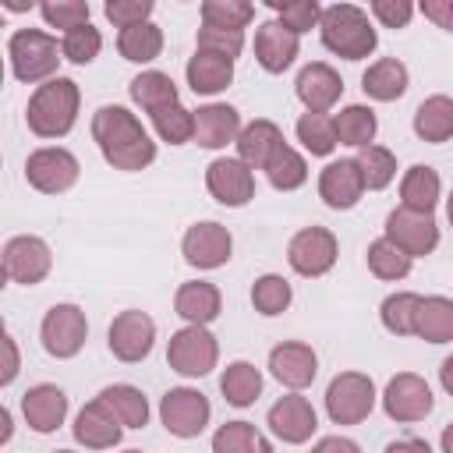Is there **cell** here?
Wrapping results in <instances>:
<instances>
[{"label":"cell","instance_id":"cell-1","mask_svg":"<svg viewBox=\"0 0 453 453\" xmlns=\"http://www.w3.org/2000/svg\"><path fill=\"white\" fill-rule=\"evenodd\" d=\"M92 138L113 170H145L156 159V142L127 106H99L92 113Z\"/></svg>","mask_w":453,"mask_h":453},{"label":"cell","instance_id":"cell-2","mask_svg":"<svg viewBox=\"0 0 453 453\" xmlns=\"http://www.w3.org/2000/svg\"><path fill=\"white\" fill-rule=\"evenodd\" d=\"M78 103H81V92H78V81H71V78L57 74V78L35 85V92L28 96V106H25L28 131L39 138H64L78 120Z\"/></svg>","mask_w":453,"mask_h":453},{"label":"cell","instance_id":"cell-3","mask_svg":"<svg viewBox=\"0 0 453 453\" xmlns=\"http://www.w3.org/2000/svg\"><path fill=\"white\" fill-rule=\"evenodd\" d=\"M319 35H322V46L329 53L343 57V60H365L379 46V32L372 28L368 11H361L357 4H329V7H322Z\"/></svg>","mask_w":453,"mask_h":453},{"label":"cell","instance_id":"cell-4","mask_svg":"<svg viewBox=\"0 0 453 453\" xmlns=\"http://www.w3.org/2000/svg\"><path fill=\"white\" fill-rule=\"evenodd\" d=\"M7 60H11V74L18 81L35 85V81L57 78V64L64 60V50L42 28H18L7 39Z\"/></svg>","mask_w":453,"mask_h":453},{"label":"cell","instance_id":"cell-5","mask_svg":"<svg viewBox=\"0 0 453 453\" xmlns=\"http://www.w3.org/2000/svg\"><path fill=\"white\" fill-rule=\"evenodd\" d=\"M375 407V382L365 372H340L326 386V414L333 425H361Z\"/></svg>","mask_w":453,"mask_h":453},{"label":"cell","instance_id":"cell-6","mask_svg":"<svg viewBox=\"0 0 453 453\" xmlns=\"http://www.w3.org/2000/svg\"><path fill=\"white\" fill-rule=\"evenodd\" d=\"M166 361L173 372L188 375V379H198V375H209L219 361V343L216 336L205 329V326H184L170 336L166 343Z\"/></svg>","mask_w":453,"mask_h":453},{"label":"cell","instance_id":"cell-7","mask_svg":"<svg viewBox=\"0 0 453 453\" xmlns=\"http://www.w3.org/2000/svg\"><path fill=\"white\" fill-rule=\"evenodd\" d=\"M39 336H42V347L50 357H74L81 347H85V336H88V319L78 304L64 301V304H53L46 315H42V326H39Z\"/></svg>","mask_w":453,"mask_h":453},{"label":"cell","instance_id":"cell-8","mask_svg":"<svg viewBox=\"0 0 453 453\" xmlns=\"http://www.w3.org/2000/svg\"><path fill=\"white\" fill-rule=\"evenodd\" d=\"M81 166L74 159V152L60 149V145H42L35 152H28L25 159V180L42 191V195H64L67 188H74Z\"/></svg>","mask_w":453,"mask_h":453},{"label":"cell","instance_id":"cell-9","mask_svg":"<svg viewBox=\"0 0 453 453\" xmlns=\"http://www.w3.org/2000/svg\"><path fill=\"white\" fill-rule=\"evenodd\" d=\"M336 255H340V244H336V234L326 230V226H304L290 237L287 244V262L297 276H326L333 265H336Z\"/></svg>","mask_w":453,"mask_h":453},{"label":"cell","instance_id":"cell-10","mask_svg":"<svg viewBox=\"0 0 453 453\" xmlns=\"http://www.w3.org/2000/svg\"><path fill=\"white\" fill-rule=\"evenodd\" d=\"M53 269V251L42 237L35 234H18L4 244V276L11 283H21V287H35L50 276Z\"/></svg>","mask_w":453,"mask_h":453},{"label":"cell","instance_id":"cell-11","mask_svg":"<svg viewBox=\"0 0 453 453\" xmlns=\"http://www.w3.org/2000/svg\"><path fill=\"white\" fill-rule=\"evenodd\" d=\"M212 418V407H209V396L191 389V386H177L170 393H163L159 400V421L170 435L177 439H191L198 435Z\"/></svg>","mask_w":453,"mask_h":453},{"label":"cell","instance_id":"cell-12","mask_svg":"<svg viewBox=\"0 0 453 453\" xmlns=\"http://www.w3.org/2000/svg\"><path fill=\"white\" fill-rule=\"evenodd\" d=\"M106 343H110V354L124 365H138L142 357H149L152 343H156V322L138 311V308H127L120 311L110 329H106Z\"/></svg>","mask_w":453,"mask_h":453},{"label":"cell","instance_id":"cell-13","mask_svg":"<svg viewBox=\"0 0 453 453\" xmlns=\"http://www.w3.org/2000/svg\"><path fill=\"white\" fill-rule=\"evenodd\" d=\"M432 403L435 400H432L428 382L421 375H414V372H396L386 382V389H382V411L393 421H400V425H411V421L428 418L432 414Z\"/></svg>","mask_w":453,"mask_h":453},{"label":"cell","instance_id":"cell-14","mask_svg":"<svg viewBox=\"0 0 453 453\" xmlns=\"http://www.w3.org/2000/svg\"><path fill=\"white\" fill-rule=\"evenodd\" d=\"M205 188L219 205L241 209L255 198V173L237 156H219L205 166Z\"/></svg>","mask_w":453,"mask_h":453},{"label":"cell","instance_id":"cell-15","mask_svg":"<svg viewBox=\"0 0 453 453\" xmlns=\"http://www.w3.org/2000/svg\"><path fill=\"white\" fill-rule=\"evenodd\" d=\"M386 241H393L411 258H421L439 248V226H435L432 212H414V209L400 205L386 216Z\"/></svg>","mask_w":453,"mask_h":453},{"label":"cell","instance_id":"cell-16","mask_svg":"<svg viewBox=\"0 0 453 453\" xmlns=\"http://www.w3.org/2000/svg\"><path fill=\"white\" fill-rule=\"evenodd\" d=\"M180 251H184V262L195 265V269H219L230 262V251H234V237L223 223L216 219H202L195 226H188L184 241H180Z\"/></svg>","mask_w":453,"mask_h":453},{"label":"cell","instance_id":"cell-17","mask_svg":"<svg viewBox=\"0 0 453 453\" xmlns=\"http://www.w3.org/2000/svg\"><path fill=\"white\" fill-rule=\"evenodd\" d=\"M265 421H269L273 435H276V439H283V442H290V446L308 442V439L315 435V428H319L315 407H311L304 396H297V393L280 396V400L269 407Z\"/></svg>","mask_w":453,"mask_h":453},{"label":"cell","instance_id":"cell-18","mask_svg":"<svg viewBox=\"0 0 453 453\" xmlns=\"http://www.w3.org/2000/svg\"><path fill=\"white\" fill-rule=\"evenodd\" d=\"M319 195L329 209H354L365 195V173L357 159H333L319 173Z\"/></svg>","mask_w":453,"mask_h":453},{"label":"cell","instance_id":"cell-19","mask_svg":"<svg viewBox=\"0 0 453 453\" xmlns=\"http://www.w3.org/2000/svg\"><path fill=\"white\" fill-rule=\"evenodd\" d=\"M21 414H25V425L32 432H57L67 418V393L53 382H39L32 389H25L21 396Z\"/></svg>","mask_w":453,"mask_h":453},{"label":"cell","instance_id":"cell-20","mask_svg":"<svg viewBox=\"0 0 453 453\" xmlns=\"http://www.w3.org/2000/svg\"><path fill=\"white\" fill-rule=\"evenodd\" d=\"M120 435H124L120 418H117L99 396L88 400V403L78 411V418H74V439H78L85 449H113V446L120 442Z\"/></svg>","mask_w":453,"mask_h":453},{"label":"cell","instance_id":"cell-21","mask_svg":"<svg viewBox=\"0 0 453 453\" xmlns=\"http://www.w3.org/2000/svg\"><path fill=\"white\" fill-rule=\"evenodd\" d=\"M269 372L287 386V389H304L315 382V372H319V357L308 343H297V340H287L280 347L269 350Z\"/></svg>","mask_w":453,"mask_h":453},{"label":"cell","instance_id":"cell-22","mask_svg":"<svg viewBox=\"0 0 453 453\" xmlns=\"http://www.w3.org/2000/svg\"><path fill=\"white\" fill-rule=\"evenodd\" d=\"M297 50H301V39L280 25V21H262L255 28V60L269 71V74H283L294 60H297Z\"/></svg>","mask_w":453,"mask_h":453},{"label":"cell","instance_id":"cell-23","mask_svg":"<svg viewBox=\"0 0 453 453\" xmlns=\"http://www.w3.org/2000/svg\"><path fill=\"white\" fill-rule=\"evenodd\" d=\"M294 92H297V99L308 106V113H326V110L343 96V78H340L329 64L315 60V64L301 67V74H297V81H294Z\"/></svg>","mask_w":453,"mask_h":453},{"label":"cell","instance_id":"cell-24","mask_svg":"<svg viewBox=\"0 0 453 453\" xmlns=\"http://www.w3.org/2000/svg\"><path fill=\"white\" fill-rule=\"evenodd\" d=\"M241 134V113L230 103H209L195 110V142L202 149H223L237 142Z\"/></svg>","mask_w":453,"mask_h":453},{"label":"cell","instance_id":"cell-25","mask_svg":"<svg viewBox=\"0 0 453 453\" xmlns=\"http://www.w3.org/2000/svg\"><path fill=\"white\" fill-rule=\"evenodd\" d=\"M173 311H177L188 326H209V322L223 311L219 287H216V283H205V280L180 283L177 294H173Z\"/></svg>","mask_w":453,"mask_h":453},{"label":"cell","instance_id":"cell-26","mask_svg":"<svg viewBox=\"0 0 453 453\" xmlns=\"http://www.w3.org/2000/svg\"><path fill=\"white\" fill-rule=\"evenodd\" d=\"M234 145H237V159L241 163H248L251 170H265L269 156L283 145V131L273 120L258 117V120H251V124L241 127V134H237Z\"/></svg>","mask_w":453,"mask_h":453},{"label":"cell","instance_id":"cell-27","mask_svg":"<svg viewBox=\"0 0 453 453\" xmlns=\"http://www.w3.org/2000/svg\"><path fill=\"white\" fill-rule=\"evenodd\" d=\"M184 74H188V85H191L195 96H216L234 81V60L219 57V53L195 50V57L188 60Z\"/></svg>","mask_w":453,"mask_h":453},{"label":"cell","instance_id":"cell-28","mask_svg":"<svg viewBox=\"0 0 453 453\" xmlns=\"http://www.w3.org/2000/svg\"><path fill=\"white\" fill-rule=\"evenodd\" d=\"M407 67L396 60V57H382L375 64H368V71L361 74V88L368 99H379V103H393L407 92Z\"/></svg>","mask_w":453,"mask_h":453},{"label":"cell","instance_id":"cell-29","mask_svg":"<svg viewBox=\"0 0 453 453\" xmlns=\"http://www.w3.org/2000/svg\"><path fill=\"white\" fill-rule=\"evenodd\" d=\"M414 336L428 343H449L453 340V301L442 294L421 297L418 315H414Z\"/></svg>","mask_w":453,"mask_h":453},{"label":"cell","instance_id":"cell-30","mask_svg":"<svg viewBox=\"0 0 453 453\" xmlns=\"http://www.w3.org/2000/svg\"><path fill=\"white\" fill-rule=\"evenodd\" d=\"M414 134L421 142H449L453 138V99L449 96H428L414 110Z\"/></svg>","mask_w":453,"mask_h":453},{"label":"cell","instance_id":"cell-31","mask_svg":"<svg viewBox=\"0 0 453 453\" xmlns=\"http://www.w3.org/2000/svg\"><path fill=\"white\" fill-rule=\"evenodd\" d=\"M219 389H223V400L234 403V407H251L262 393V372L251 365V361H230L219 375Z\"/></svg>","mask_w":453,"mask_h":453},{"label":"cell","instance_id":"cell-32","mask_svg":"<svg viewBox=\"0 0 453 453\" xmlns=\"http://www.w3.org/2000/svg\"><path fill=\"white\" fill-rule=\"evenodd\" d=\"M439 173L425 163H414L403 180H400V198H403V209H414V212H432L435 202H439Z\"/></svg>","mask_w":453,"mask_h":453},{"label":"cell","instance_id":"cell-33","mask_svg":"<svg viewBox=\"0 0 453 453\" xmlns=\"http://www.w3.org/2000/svg\"><path fill=\"white\" fill-rule=\"evenodd\" d=\"M99 400L120 418L124 428H145L149 421V400L138 386H127V382H113L99 393Z\"/></svg>","mask_w":453,"mask_h":453},{"label":"cell","instance_id":"cell-34","mask_svg":"<svg viewBox=\"0 0 453 453\" xmlns=\"http://www.w3.org/2000/svg\"><path fill=\"white\" fill-rule=\"evenodd\" d=\"M131 99H134L149 117H152L156 110H163V106L180 103L173 78L163 74V71H142L138 78H131Z\"/></svg>","mask_w":453,"mask_h":453},{"label":"cell","instance_id":"cell-35","mask_svg":"<svg viewBox=\"0 0 453 453\" xmlns=\"http://www.w3.org/2000/svg\"><path fill=\"white\" fill-rule=\"evenodd\" d=\"M117 50L124 60L131 64H149L163 53V28L152 25V21H142V25H131L117 35Z\"/></svg>","mask_w":453,"mask_h":453},{"label":"cell","instance_id":"cell-36","mask_svg":"<svg viewBox=\"0 0 453 453\" xmlns=\"http://www.w3.org/2000/svg\"><path fill=\"white\" fill-rule=\"evenodd\" d=\"M333 124H336V138H340L343 145H354V149L372 145V138H375V131H379L375 110H372V106H361V103L343 106V110L333 117Z\"/></svg>","mask_w":453,"mask_h":453},{"label":"cell","instance_id":"cell-37","mask_svg":"<svg viewBox=\"0 0 453 453\" xmlns=\"http://www.w3.org/2000/svg\"><path fill=\"white\" fill-rule=\"evenodd\" d=\"M212 453H273V442L248 421H226L212 435Z\"/></svg>","mask_w":453,"mask_h":453},{"label":"cell","instance_id":"cell-38","mask_svg":"<svg viewBox=\"0 0 453 453\" xmlns=\"http://www.w3.org/2000/svg\"><path fill=\"white\" fill-rule=\"evenodd\" d=\"M265 177H269V184H273L276 191H294V188H301V184L308 180V163H304V156H301L297 149H290V145L283 142V145L269 156Z\"/></svg>","mask_w":453,"mask_h":453},{"label":"cell","instance_id":"cell-39","mask_svg":"<svg viewBox=\"0 0 453 453\" xmlns=\"http://www.w3.org/2000/svg\"><path fill=\"white\" fill-rule=\"evenodd\" d=\"M297 142L311 152V156H329L336 149V124L329 113H301L297 120Z\"/></svg>","mask_w":453,"mask_h":453},{"label":"cell","instance_id":"cell-40","mask_svg":"<svg viewBox=\"0 0 453 453\" xmlns=\"http://www.w3.org/2000/svg\"><path fill=\"white\" fill-rule=\"evenodd\" d=\"M365 258H368V269L379 276V280H403L407 273H411V255L407 251H400L393 241H386V237H379V241H372L368 244V251H365Z\"/></svg>","mask_w":453,"mask_h":453},{"label":"cell","instance_id":"cell-41","mask_svg":"<svg viewBox=\"0 0 453 453\" xmlns=\"http://www.w3.org/2000/svg\"><path fill=\"white\" fill-rule=\"evenodd\" d=\"M251 18H255V4L248 0H205L202 4V25H212V28L244 32Z\"/></svg>","mask_w":453,"mask_h":453},{"label":"cell","instance_id":"cell-42","mask_svg":"<svg viewBox=\"0 0 453 453\" xmlns=\"http://www.w3.org/2000/svg\"><path fill=\"white\" fill-rule=\"evenodd\" d=\"M418 304H421V294H411V290H400V294H389L379 308L382 315V326L393 333V336H414V315H418Z\"/></svg>","mask_w":453,"mask_h":453},{"label":"cell","instance_id":"cell-43","mask_svg":"<svg viewBox=\"0 0 453 453\" xmlns=\"http://www.w3.org/2000/svg\"><path fill=\"white\" fill-rule=\"evenodd\" d=\"M357 166L365 173V188L368 191H382L396 177V156L386 145H365L357 152Z\"/></svg>","mask_w":453,"mask_h":453},{"label":"cell","instance_id":"cell-44","mask_svg":"<svg viewBox=\"0 0 453 453\" xmlns=\"http://www.w3.org/2000/svg\"><path fill=\"white\" fill-rule=\"evenodd\" d=\"M290 301H294V290H290V283H287L283 276H276V273L258 276L255 287H251V304H255L258 315H280V311L290 308Z\"/></svg>","mask_w":453,"mask_h":453},{"label":"cell","instance_id":"cell-45","mask_svg":"<svg viewBox=\"0 0 453 453\" xmlns=\"http://www.w3.org/2000/svg\"><path fill=\"white\" fill-rule=\"evenodd\" d=\"M269 7L276 11V21L287 25L294 35L311 32L322 21V4L319 0H269Z\"/></svg>","mask_w":453,"mask_h":453},{"label":"cell","instance_id":"cell-46","mask_svg":"<svg viewBox=\"0 0 453 453\" xmlns=\"http://www.w3.org/2000/svg\"><path fill=\"white\" fill-rule=\"evenodd\" d=\"M152 124H156L159 138H163V142H170V145L195 142V110H184L180 103L156 110V113H152Z\"/></svg>","mask_w":453,"mask_h":453},{"label":"cell","instance_id":"cell-47","mask_svg":"<svg viewBox=\"0 0 453 453\" xmlns=\"http://www.w3.org/2000/svg\"><path fill=\"white\" fill-rule=\"evenodd\" d=\"M60 50H64V60H71V64H92L99 57V50H103V35L88 21V25H78L71 32H64Z\"/></svg>","mask_w":453,"mask_h":453},{"label":"cell","instance_id":"cell-48","mask_svg":"<svg viewBox=\"0 0 453 453\" xmlns=\"http://www.w3.org/2000/svg\"><path fill=\"white\" fill-rule=\"evenodd\" d=\"M39 14H42V21L50 25V28H64V32H71V28H78V25H88V4L85 0H46V4H39Z\"/></svg>","mask_w":453,"mask_h":453},{"label":"cell","instance_id":"cell-49","mask_svg":"<svg viewBox=\"0 0 453 453\" xmlns=\"http://www.w3.org/2000/svg\"><path fill=\"white\" fill-rule=\"evenodd\" d=\"M198 50L205 53H219V57H237L244 50V32H226V28H212V25H202L198 35H195Z\"/></svg>","mask_w":453,"mask_h":453},{"label":"cell","instance_id":"cell-50","mask_svg":"<svg viewBox=\"0 0 453 453\" xmlns=\"http://www.w3.org/2000/svg\"><path fill=\"white\" fill-rule=\"evenodd\" d=\"M152 0H106V7H103V14L124 32V28H131V25H142V21H149V14H152Z\"/></svg>","mask_w":453,"mask_h":453},{"label":"cell","instance_id":"cell-51","mask_svg":"<svg viewBox=\"0 0 453 453\" xmlns=\"http://www.w3.org/2000/svg\"><path fill=\"white\" fill-rule=\"evenodd\" d=\"M372 14L386 28H407V21L414 18V4L411 0H372Z\"/></svg>","mask_w":453,"mask_h":453},{"label":"cell","instance_id":"cell-52","mask_svg":"<svg viewBox=\"0 0 453 453\" xmlns=\"http://www.w3.org/2000/svg\"><path fill=\"white\" fill-rule=\"evenodd\" d=\"M421 14H425L428 21H435L439 28L453 32V0H425V4H421Z\"/></svg>","mask_w":453,"mask_h":453},{"label":"cell","instance_id":"cell-53","mask_svg":"<svg viewBox=\"0 0 453 453\" xmlns=\"http://www.w3.org/2000/svg\"><path fill=\"white\" fill-rule=\"evenodd\" d=\"M0 340H4V375H0V382H4V386H11V382H14V375H18V368H21V361H18V343H14V336H11V333H4Z\"/></svg>","mask_w":453,"mask_h":453},{"label":"cell","instance_id":"cell-54","mask_svg":"<svg viewBox=\"0 0 453 453\" xmlns=\"http://www.w3.org/2000/svg\"><path fill=\"white\" fill-rule=\"evenodd\" d=\"M311 453H361V446L354 439H347V435H326V439H319L311 446Z\"/></svg>","mask_w":453,"mask_h":453},{"label":"cell","instance_id":"cell-55","mask_svg":"<svg viewBox=\"0 0 453 453\" xmlns=\"http://www.w3.org/2000/svg\"><path fill=\"white\" fill-rule=\"evenodd\" d=\"M386 453H432V446L425 439H396L386 446Z\"/></svg>","mask_w":453,"mask_h":453},{"label":"cell","instance_id":"cell-56","mask_svg":"<svg viewBox=\"0 0 453 453\" xmlns=\"http://www.w3.org/2000/svg\"><path fill=\"white\" fill-rule=\"evenodd\" d=\"M439 382H442V389L453 396V354L442 361V368H439Z\"/></svg>","mask_w":453,"mask_h":453},{"label":"cell","instance_id":"cell-57","mask_svg":"<svg viewBox=\"0 0 453 453\" xmlns=\"http://www.w3.org/2000/svg\"><path fill=\"white\" fill-rule=\"evenodd\" d=\"M0 425H4L0 442H7V439H11V411H7V407H0Z\"/></svg>","mask_w":453,"mask_h":453},{"label":"cell","instance_id":"cell-58","mask_svg":"<svg viewBox=\"0 0 453 453\" xmlns=\"http://www.w3.org/2000/svg\"><path fill=\"white\" fill-rule=\"evenodd\" d=\"M439 442H442V453H453V421L442 428V439Z\"/></svg>","mask_w":453,"mask_h":453},{"label":"cell","instance_id":"cell-59","mask_svg":"<svg viewBox=\"0 0 453 453\" xmlns=\"http://www.w3.org/2000/svg\"><path fill=\"white\" fill-rule=\"evenodd\" d=\"M4 7L7 11H32V4H25V0H4Z\"/></svg>","mask_w":453,"mask_h":453},{"label":"cell","instance_id":"cell-60","mask_svg":"<svg viewBox=\"0 0 453 453\" xmlns=\"http://www.w3.org/2000/svg\"><path fill=\"white\" fill-rule=\"evenodd\" d=\"M446 216H449V223H453V195H449V202H446Z\"/></svg>","mask_w":453,"mask_h":453},{"label":"cell","instance_id":"cell-61","mask_svg":"<svg viewBox=\"0 0 453 453\" xmlns=\"http://www.w3.org/2000/svg\"><path fill=\"white\" fill-rule=\"evenodd\" d=\"M53 453H71V449H53Z\"/></svg>","mask_w":453,"mask_h":453},{"label":"cell","instance_id":"cell-62","mask_svg":"<svg viewBox=\"0 0 453 453\" xmlns=\"http://www.w3.org/2000/svg\"><path fill=\"white\" fill-rule=\"evenodd\" d=\"M124 453H142V449H124Z\"/></svg>","mask_w":453,"mask_h":453}]
</instances>
